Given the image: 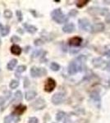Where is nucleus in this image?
I'll list each match as a JSON object with an SVG mask.
<instances>
[{
	"instance_id": "28",
	"label": "nucleus",
	"mask_w": 110,
	"mask_h": 123,
	"mask_svg": "<svg viewBox=\"0 0 110 123\" xmlns=\"http://www.w3.org/2000/svg\"><path fill=\"white\" fill-rule=\"evenodd\" d=\"M16 14H17V19H18L19 21H21L23 19V16H22V12H21V11H20V10H17V12H16Z\"/></svg>"
},
{
	"instance_id": "13",
	"label": "nucleus",
	"mask_w": 110,
	"mask_h": 123,
	"mask_svg": "<svg viewBox=\"0 0 110 123\" xmlns=\"http://www.w3.org/2000/svg\"><path fill=\"white\" fill-rule=\"evenodd\" d=\"M20 117L14 114H11L7 116L4 118V123H17L19 122Z\"/></svg>"
},
{
	"instance_id": "24",
	"label": "nucleus",
	"mask_w": 110,
	"mask_h": 123,
	"mask_svg": "<svg viewBox=\"0 0 110 123\" xmlns=\"http://www.w3.org/2000/svg\"><path fill=\"white\" fill-rule=\"evenodd\" d=\"M10 88L11 89H16L19 86V81L17 80H13L10 82V85H9Z\"/></svg>"
},
{
	"instance_id": "2",
	"label": "nucleus",
	"mask_w": 110,
	"mask_h": 123,
	"mask_svg": "<svg viewBox=\"0 0 110 123\" xmlns=\"http://www.w3.org/2000/svg\"><path fill=\"white\" fill-rule=\"evenodd\" d=\"M51 17L58 24H63L67 21V16L62 12L61 8H56L53 10L51 12Z\"/></svg>"
},
{
	"instance_id": "19",
	"label": "nucleus",
	"mask_w": 110,
	"mask_h": 123,
	"mask_svg": "<svg viewBox=\"0 0 110 123\" xmlns=\"http://www.w3.org/2000/svg\"><path fill=\"white\" fill-rule=\"evenodd\" d=\"M22 100V93L21 92L20 90L17 91L14 94V98L13 100V103H19V102H21Z\"/></svg>"
},
{
	"instance_id": "40",
	"label": "nucleus",
	"mask_w": 110,
	"mask_h": 123,
	"mask_svg": "<svg viewBox=\"0 0 110 123\" xmlns=\"http://www.w3.org/2000/svg\"><path fill=\"white\" fill-rule=\"evenodd\" d=\"M54 2H56V3H59V0H56V1H54Z\"/></svg>"
},
{
	"instance_id": "10",
	"label": "nucleus",
	"mask_w": 110,
	"mask_h": 123,
	"mask_svg": "<svg viewBox=\"0 0 110 123\" xmlns=\"http://www.w3.org/2000/svg\"><path fill=\"white\" fill-rule=\"evenodd\" d=\"M91 98L94 102V104H95V106H96L98 108H100L101 98H100V95H99V92H97V91H93L91 94Z\"/></svg>"
},
{
	"instance_id": "35",
	"label": "nucleus",
	"mask_w": 110,
	"mask_h": 123,
	"mask_svg": "<svg viewBox=\"0 0 110 123\" xmlns=\"http://www.w3.org/2000/svg\"><path fill=\"white\" fill-rule=\"evenodd\" d=\"M104 55L106 57H110V49H106L105 52H104Z\"/></svg>"
},
{
	"instance_id": "34",
	"label": "nucleus",
	"mask_w": 110,
	"mask_h": 123,
	"mask_svg": "<svg viewBox=\"0 0 110 123\" xmlns=\"http://www.w3.org/2000/svg\"><path fill=\"white\" fill-rule=\"evenodd\" d=\"M6 99L4 98H3V96H0V106H2L3 104H4Z\"/></svg>"
},
{
	"instance_id": "30",
	"label": "nucleus",
	"mask_w": 110,
	"mask_h": 123,
	"mask_svg": "<svg viewBox=\"0 0 110 123\" xmlns=\"http://www.w3.org/2000/svg\"><path fill=\"white\" fill-rule=\"evenodd\" d=\"M11 41L13 43H17L19 41H21V38H19L18 36H16V35H13L11 38Z\"/></svg>"
},
{
	"instance_id": "21",
	"label": "nucleus",
	"mask_w": 110,
	"mask_h": 123,
	"mask_svg": "<svg viewBox=\"0 0 110 123\" xmlns=\"http://www.w3.org/2000/svg\"><path fill=\"white\" fill-rule=\"evenodd\" d=\"M66 115H67L66 112H63V111H59L57 113V115H56V120L58 122H61V121H63L66 117Z\"/></svg>"
},
{
	"instance_id": "22",
	"label": "nucleus",
	"mask_w": 110,
	"mask_h": 123,
	"mask_svg": "<svg viewBox=\"0 0 110 123\" xmlns=\"http://www.w3.org/2000/svg\"><path fill=\"white\" fill-rule=\"evenodd\" d=\"M60 68H61V67H60V65L57 62H52L50 64V69L53 71H59Z\"/></svg>"
},
{
	"instance_id": "39",
	"label": "nucleus",
	"mask_w": 110,
	"mask_h": 123,
	"mask_svg": "<svg viewBox=\"0 0 110 123\" xmlns=\"http://www.w3.org/2000/svg\"><path fill=\"white\" fill-rule=\"evenodd\" d=\"M2 29H3V25L0 23V31H2Z\"/></svg>"
},
{
	"instance_id": "23",
	"label": "nucleus",
	"mask_w": 110,
	"mask_h": 123,
	"mask_svg": "<svg viewBox=\"0 0 110 123\" xmlns=\"http://www.w3.org/2000/svg\"><path fill=\"white\" fill-rule=\"evenodd\" d=\"M89 3L88 0H83V1H78L77 3V7L78 8H82L83 7H85L87 3Z\"/></svg>"
},
{
	"instance_id": "31",
	"label": "nucleus",
	"mask_w": 110,
	"mask_h": 123,
	"mask_svg": "<svg viewBox=\"0 0 110 123\" xmlns=\"http://www.w3.org/2000/svg\"><path fill=\"white\" fill-rule=\"evenodd\" d=\"M28 123H39V120H38L37 117H31L29 119V122H28Z\"/></svg>"
},
{
	"instance_id": "33",
	"label": "nucleus",
	"mask_w": 110,
	"mask_h": 123,
	"mask_svg": "<svg viewBox=\"0 0 110 123\" xmlns=\"http://www.w3.org/2000/svg\"><path fill=\"white\" fill-rule=\"evenodd\" d=\"M29 85H30V80H29V79L27 78V77H26L25 78V80H24V87H27V86H29Z\"/></svg>"
},
{
	"instance_id": "14",
	"label": "nucleus",
	"mask_w": 110,
	"mask_h": 123,
	"mask_svg": "<svg viewBox=\"0 0 110 123\" xmlns=\"http://www.w3.org/2000/svg\"><path fill=\"white\" fill-rule=\"evenodd\" d=\"M26 106H25V105H22V104H20L18 106H17L15 108V110H14L13 113L14 115H16V116H21V114H23L24 112H26Z\"/></svg>"
},
{
	"instance_id": "6",
	"label": "nucleus",
	"mask_w": 110,
	"mask_h": 123,
	"mask_svg": "<svg viewBox=\"0 0 110 123\" xmlns=\"http://www.w3.org/2000/svg\"><path fill=\"white\" fill-rule=\"evenodd\" d=\"M78 26L80 30H82L84 31H90L91 24L87 18H81L78 20Z\"/></svg>"
},
{
	"instance_id": "12",
	"label": "nucleus",
	"mask_w": 110,
	"mask_h": 123,
	"mask_svg": "<svg viewBox=\"0 0 110 123\" xmlns=\"http://www.w3.org/2000/svg\"><path fill=\"white\" fill-rule=\"evenodd\" d=\"M75 31H76V26H75V25L71 22L67 23L63 27V31L64 33H67V34L73 33Z\"/></svg>"
},
{
	"instance_id": "25",
	"label": "nucleus",
	"mask_w": 110,
	"mask_h": 123,
	"mask_svg": "<svg viewBox=\"0 0 110 123\" xmlns=\"http://www.w3.org/2000/svg\"><path fill=\"white\" fill-rule=\"evenodd\" d=\"M10 32V27L8 26V25H6V26L3 29H2L1 31V35H3V36H6L7 35H8V33Z\"/></svg>"
},
{
	"instance_id": "36",
	"label": "nucleus",
	"mask_w": 110,
	"mask_h": 123,
	"mask_svg": "<svg viewBox=\"0 0 110 123\" xmlns=\"http://www.w3.org/2000/svg\"><path fill=\"white\" fill-rule=\"evenodd\" d=\"M105 21H106V22L110 23V14H109V15H107V16H106Z\"/></svg>"
},
{
	"instance_id": "7",
	"label": "nucleus",
	"mask_w": 110,
	"mask_h": 123,
	"mask_svg": "<svg viewBox=\"0 0 110 123\" xmlns=\"http://www.w3.org/2000/svg\"><path fill=\"white\" fill-rule=\"evenodd\" d=\"M105 30V25L103 22H98L95 23L94 25H91V32L92 34H96L99 32H103Z\"/></svg>"
},
{
	"instance_id": "18",
	"label": "nucleus",
	"mask_w": 110,
	"mask_h": 123,
	"mask_svg": "<svg viewBox=\"0 0 110 123\" xmlns=\"http://www.w3.org/2000/svg\"><path fill=\"white\" fill-rule=\"evenodd\" d=\"M92 62H93V66L95 67H100L104 64V59L102 57H96V58L93 59Z\"/></svg>"
},
{
	"instance_id": "41",
	"label": "nucleus",
	"mask_w": 110,
	"mask_h": 123,
	"mask_svg": "<svg viewBox=\"0 0 110 123\" xmlns=\"http://www.w3.org/2000/svg\"><path fill=\"white\" fill-rule=\"evenodd\" d=\"M0 45H1V39H0Z\"/></svg>"
},
{
	"instance_id": "3",
	"label": "nucleus",
	"mask_w": 110,
	"mask_h": 123,
	"mask_svg": "<svg viewBox=\"0 0 110 123\" xmlns=\"http://www.w3.org/2000/svg\"><path fill=\"white\" fill-rule=\"evenodd\" d=\"M65 98H66V95H65L64 93L58 92L52 96L51 101H52V103H53V104L59 105V104H63V103L64 102Z\"/></svg>"
},
{
	"instance_id": "9",
	"label": "nucleus",
	"mask_w": 110,
	"mask_h": 123,
	"mask_svg": "<svg viewBox=\"0 0 110 123\" xmlns=\"http://www.w3.org/2000/svg\"><path fill=\"white\" fill-rule=\"evenodd\" d=\"M90 13L93 15H102V16H104L107 13H109V9L107 8H100V7H90L89 10H88Z\"/></svg>"
},
{
	"instance_id": "4",
	"label": "nucleus",
	"mask_w": 110,
	"mask_h": 123,
	"mask_svg": "<svg viewBox=\"0 0 110 123\" xmlns=\"http://www.w3.org/2000/svg\"><path fill=\"white\" fill-rule=\"evenodd\" d=\"M47 74V71L45 68H39V67H32L31 69V75L33 78L44 76Z\"/></svg>"
},
{
	"instance_id": "15",
	"label": "nucleus",
	"mask_w": 110,
	"mask_h": 123,
	"mask_svg": "<svg viewBox=\"0 0 110 123\" xmlns=\"http://www.w3.org/2000/svg\"><path fill=\"white\" fill-rule=\"evenodd\" d=\"M23 26H24V28L26 29V31L27 32H29L30 34H35L37 31V28L33 25H30V24H27V23H24Z\"/></svg>"
},
{
	"instance_id": "38",
	"label": "nucleus",
	"mask_w": 110,
	"mask_h": 123,
	"mask_svg": "<svg viewBox=\"0 0 110 123\" xmlns=\"http://www.w3.org/2000/svg\"><path fill=\"white\" fill-rule=\"evenodd\" d=\"M104 4L110 5V1H106V0H104Z\"/></svg>"
},
{
	"instance_id": "5",
	"label": "nucleus",
	"mask_w": 110,
	"mask_h": 123,
	"mask_svg": "<svg viewBox=\"0 0 110 123\" xmlns=\"http://www.w3.org/2000/svg\"><path fill=\"white\" fill-rule=\"evenodd\" d=\"M56 85H57L56 80H54V79L49 77V78H48L45 81V91L47 93H51L52 91L54 90V89L56 88Z\"/></svg>"
},
{
	"instance_id": "8",
	"label": "nucleus",
	"mask_w": 110,
	"mask_h": 123,
	"mask_svg": "<svg viewBox=\"0 0 110 123\" xmlns=\"http://www.w3.org/2000/svg\"><path fill=\"white\" fill-rule=\"evenodd\" d=\"M31 106L33 107L35 110H42L46 107V102L44 98H39L35 100L33 104H31Z\"/></svg>"
},
{
	"instance_id": "16",
	"label": "nucleus",
	"mask_w": 110,
	"mask_h": 123,
	"mask_svg": "<svg viewBox=\"0 0 110 123\" xmlns=\"http://www.w3.org/2000/svg\"><path fill=\"white\" fill-rule=\"evenodd\" d=\"M11 53L14 55H17L18 56L21 53V49L19 45L17 44H13V46L11 47Z\"/></svg>"
},
{
	"instance_id": "32",
	"label": "nucleus",
	"mask_w": 110,
	"mask_h": 123,
	"mask_svg": "<svg viewBox=\"0 0 110 123\" xmlns=\"http://www.w3.org/2000/svg\"><path fill=\"white\" fill-rule=\"evenodd\" d=\"M78 14V12L77 11V10H71L70 11V12H69V16L70 17H75V16H77Z\"/></svg>"
},
{
	"instance_id": "11",
	"label": "nucleus",
	"mask_w": 110,
	"mask_h": 123,
	"mask_svg": "<svg viewBox=\"0 0 110 123\" xmlns=\"http://www.w3.org/2000/svg\"><path fill=\"white\" fill-rule=\"evenodd\" d=\"M83 42V39L80 36H74L69 39L68 43L71 47H79Z\"/></svg>"
},
{
	"instance_id": "37",
	"label": "nucleus",
	"mask_w": 110,
	"mask_h": 123,
	"mask_svg": "<svg viewBox=\"0 0 110 123\" xmlns=\"http://www.w3.org/2000/svg\"><path fill=\"white\" fill-rule=\"evenodd\" d=\"M106 68H107V70H108V71H110V62H108Z\"/></svg>"
},
{
	"instance_id": "1",
	"label": "nucleus",
	"mask_w": 110,
	"mask_h": 123,
	"mask_svg": "<svg viewBox=\"0 0 110 123\" xmlns=\"http://www.w3.org/2000/svg\"><path fill=\"white\" fill-rule=\"evenodd\" d=\"M86 57L85 55H80L73 59L68 65L67 71L70 75H75L78 72H81L85 67Z\"/></svg>"
},
{
	"instance_id": "20",
	"label": "nucleus",
	"mask_w": 110,
	"mask_h": 123,
	"mask_svg": "<svg viewBox=\"0 0 110 123\" xmlns=\"http://www.w3.org/2000/svg\"><path fill=\"white\" fill-rule=\"evenodd\" d=\"M17 59H12L11 61L9 62L8 63H7V69H8L9 71H13L14 69V67L17 66Z\"/></svg>"
},
{
	"instance_id": "29",
	"label": "nucleus",
	"mask_w": 110,
	"mask_h": 123,
	"mask_svg": "<svg viewBox=\"0 0 110 123\" xmlns=\"http://www.w3.org/2000/svg\"><path fill=\"white\" fill-rule=\"evenodd\" d=\"M35 46H40V45L42 44H44V41L42 40L41 39H35Z\"/></svg>"
},
{
	"instance_id": "17",
	"label": "nucleus",
	"mask_w": 110,
	"mask_h": 123,
	"mask_svg": "<svg viewBox=\"0 0 110 123\" xmlns=\"http://www.w3.org/2000/svg\"><path fill=\"white\" fill-rule=\"evenodd\" d=\"M36 95H37V93L35 92V90H30L26 93L25 97H26V99L27 101H31V100H32L33 98H35Z\"/></svg>"
},
{
	"instance_id": "27",
	"label": "nucleus",
	"mask_w": 110,
	"mask_h": 123,
	"mask_svg": "<svg viewBox=\"0 0 110 123\" xmlns=\"http://www.w3.org/2000/svg\"><path fill=\"white\" fill-rule=\"evenodd\" d=\"M4 17L7 19L12 18V17H13V12H12V11H10V10H8V9L5 10L4 11Z\"/></svg>"
},
{
	"instance_id": "26",
	"label": "nucleus",
	"mask_w": 110,
	"mask_h": 123,
	"mask_svg": "<svg viewBox=\"0 0 110 123\" xmlns=\"http://www.w3.org/2000/svg\"><path fill=\"white\" fill-rule=\"evenodd\" d=\"M26 70V67L25 66V65H21V66H19L18 67H17V71H16V74H18V73H22L24 72Z\"/></svg>"
}]
</instances>
